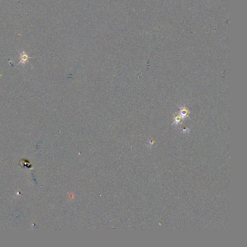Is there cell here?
<instances>
[{"mask_svg": "<svg viewBox=\"0 0 247 247\" xmlns=\"http://www.w3.org/2000/svg\"><path fill=\"white\" fill-rule=\"evenodd\" d=\"M28 59H29V56H28V54L25 52V51H23V52H20V62H19V65L20 64H22V66H24L26 63L28 62Z\"/></svg>", "mask_w": 247, "mask_h": 247, "instance_id": "1", "label": "cell"}]
</instances>
